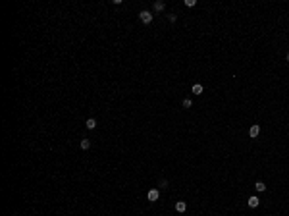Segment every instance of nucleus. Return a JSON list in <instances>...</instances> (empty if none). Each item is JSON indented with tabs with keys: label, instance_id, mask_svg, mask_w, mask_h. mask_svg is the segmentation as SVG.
<instances>
[{
	"label": "nucleus",
	"instance_id": "f257e3e1",
	"mask_svg": "<svg viewBox=\"0 0 289 216\" xmlns=\"http://www.w3.org/2000/svg\"><path fill=\"white\" fill-rule=\"evenodd\" d=\"M139 19L143 23H150L152 22V14L149 12V10H141V14H139Z\"/></svg>",
	"mask_w": 289,
	"mask_h": 216
},
{
	"label": "nucleus",
	"instance_id": "f03ea898",
	"mask_svg": "<svg viewBox=\"0 0 289 216\" xmlns=\"http://www.w3.org/2000/svg\"><path fill=\"white\" fill-rule=\"evenodd\" d=\"M158 197H160V191L158 189H150L149 193H146V199H149L150 203H154V201H158Z\"/></svg>",
	"mask_w": 289,
	"mask_h": 216
},
{
	"label": "nucleus",
	"instance_id": "7ed1b4c3",
	"mask_svg": "<svg viewBox=\"0 0 289 216\" xmlns=\"http://www.w3.org/2000/svg\"><path fill=\"white\" fill-rule=\"evenodd\" d=\"M176 210H177L179 214H183V212L187 210V203H185V201H177V203H176Z\"/></svg>",
	"mask_w": 289,
	"mask_h": 216
},
{
	"label": "nucleus",
	"instance_id": "20e7f679",
	"mask_svg": "<svg viewBox=\"0 0 289 216\" xmlns=\"http://www.w3.org/2000/svg\"><path fill=\"white\" fill-rule=\"evenodd\" d=\"M258 133H260V125H258V124L251 125V129H249V135H251V137H258Z\"/></svg>",
	"mask_w": 289,
	"mask_h": 216
},
{
	"label": "nucleus",
	"instance_id": "39448f33",
	"mask_svg": "<svg viewBox=\"0 0 289 216\" xmlns=\"http://www.w3.org/2000/svg\"><path fill=\"white\" fill-rule=\"evenodd\" d=\"M258 203H260L258 197H255V195H253V197H249V207L251 208H256V207H258Z\"/></svg>",
	"mask_w": 289,
	"mask_h": 216
},
{
	"label": "nucleus",
	"instance_id": "423d86ee",
	"mask_svg": "<svg viewBox=\"0 0 289 216\" xmlns=\"http://www.w3.org/2000/svg\"><path fill=\"white\" fill-rule=\"evenodd\" d=\"M85 125H87V129H94V128H97V120H94V118H89L87 122H85Z\"/></svg>",
	"mask_w": 289,
	"mask_h": 216
},
{
	"label": "nucleus",
	"instance_id": "0eeeda50",
	"mask_svg": "<svg viewBox=\"0 0 289 216\" xmlns=\"http://www.w3.org/2000/svg\"><path fill=\"white\" fill-rule=\"evenodd\" d=\"M191 91L195 93V95H202V85H201V83H195V85H193V89H191Z\"/></svg>",
	"mask_w": 289,
	"mask_h": 216
},
{
	"label": "nucleus",
	"instance_id": "6e6552de",
	"mask_svg": "<svg viewBox=\"0 0 289 216\" xmlns=\"http://www.w3.org/2000/svg\"><path fill=\"white\" fill-rule=\"evenodd\" d=\"M89 147H91V141H89V139H81V149H83V151H87Z\"/></svg>",
	"mask_w": 289,
	"mask_h": 216
},
{
	"label": "nucleus",
	"instance_id": "1a4fd4ad",
	"mask_svg": "<svg viewBox=\"0 0 289 216\" xmlns=\"http://www.w3.org/2000/svg\"><path fill=\"white\" fill-rule=\"evenodd\" d=\"M255 187H256V191H266V185H264L262 181H256V183H255Z\"/></svg>",
	"mask_w": 289,
	"mask_h": 216
},
{
	"label": "nucleus",
	"instance_id": "9d476101",
	"mask_svg": "<svg viewBox=\"0 0 289 216\" xmlns=\"http://www.w3.org/2000/svg\"><path fill=\"white\" fill-rule=\"evenodd\" d=\"M154 10L156 12H162V10H164V2H154Z\"/></svg>",
	"mask_w": 289,
	"mask_h": 216
},
{
	"label": "nucleus",
	"instance_id": "9b49d317",
	"mask_svg": "<svg viewBox=\"0 0 289 216\" xmlns=\"http://www.w3.org/2000/svg\"><path fill=\"white\" fill-rule=\"evenodd\" d=\"M183 106H185V108H191V106H193L191 98H185V101H183Z\"/></svg>",
	"mask_w": 289,
	"mask_h": 216
},
{
	"label": "nucleus",
	"instance_id": "f8f14e48",
	"mask_svg": "<svg viewBox=\"0 0 289 216\" xmlns=\"http://www.w3.org/2000/svg\"><path fill=\"white\" fill-rule=\"evenodd\" d=\"M185 4H187L189 8H193V6H195V0H185Z\"/></svg>",
	"mask_w": 289,
	"mask_h": 216
},
{
	"label": "nucleus",
	"instance_id": "ddd939ff",
	"mask_svg": "<svg viewBox=\"0 0 289 216\" xmlns=\"http://www.w3.org/2000/svg\"><path fill=\"white\" fill-rule=\"evenodd\" d=\"M287 62H289V52H287Z\"/></svg>",
	"mask_w": 289,
	"mask_h": 216
}]
</instances>
